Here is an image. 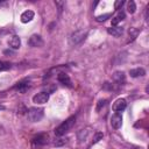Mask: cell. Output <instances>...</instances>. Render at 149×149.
Wrapping results in <instances>:
<instances>
[{
  "instance_id": "cell-1",
  "label": "cell",
  "mask_w": 149,
  "mask_h": 149,
  "mask_svg": "<svg viewBox=\"0 0 149 149\" xmlns=\"http://www.w3.org/2000/svg\"><path fill=\"white\" fill-rule=\"evenodd\" d=\"M74 123H76V116H74V115L68 118V119H66L65 121H63L58 127L55 128V134H56V136H62V135H64L65 133H68V132L72 128V126H73Z\"/></svg>"
},
{
  "instance_id": "cell-2",
  "label": "cell",
  "mask_w": 149,
  "mask_h": 149,
  "mask_svg": "<svg viewBox=\"0 0 149 149\" xmlns=\"http://www.w3.org/2000/svg\"><path fill=\"white\" fill-rule=\"evenodd\" d=\"M27 115L31 122H37L43 118V109L42 108H35V107L29 108L27 112Z\"/></svg>"
},
{
  "instance_id": "cell-3",
  "label": "cell",
  "mask_w": 149,
  "mask_h": 149,
  "mask_svg": "<svg viewBox=\"0 0 149 149\" xmlns=\"http://www.w3.org/2000/svg\"><path fill=\"white\" fill-rule=\"evenodd\" d=\"M86 35H87L86 31H84V30H77V31H74V33L71 34V36H70V43L72 45H76V44L80 43L81 41H84V38L86 37Z\"/></svg>"
},
{
  "instance_id": "cell-4",
  "label": "cell",
  "mask_w": 149,
  "mask_h": 149,
  "mask_svg": "<svg viewBox=\"0 0 149 149\" xmlns=\"http://www.w3.org/2000/svg\"><path fill=\"white\" fill-rule=\"evenodd\" d=\"M48 134H38L37 136L33 137L31 140V147L33 148H38L44 146L45 143H48Z\"/></svg>"
},
{
  "instance_id": "cell-5",
  "label": "cell",
  "mask_w": 149,
  "mask_h": 149,
  "mask_svg": "<svg viewBox=\"0 0 149 149\" xmlns=\"http://www.w3.org/2000/svg\"><path fill=\"white\" fill-rule=\"evenodd\" d=\"M28 44H29L30 47L38 48V47H42V45H43V40H42V37H41L40 35L34 34V35H31V36L29 37V40H28Z\"/></svg>"
},
{
  "instance_id": "cell-6",
  "label": "cell",
  "mask_w": 149,
  "mask_h": 149,
  "mask_svg": "<svg viewBox=\"0 0 149 149\" xmlns=\"http://www.w3.org/2000/svg\"><path fill=\"white\" fill-rule=\"evenodd\" d=\"M48 100H49V93L48 92H41V93H37L33 97V101L35 104H38V105L45 104Z\"/></svg>"
},
{
  "instance_id": "cell-7",
  "label": "cell",
  "mask_w": 149,
  "mask_h": 149,
  "mask_svg": "<svg viewBox=\"0 0 149 149\" xmlns=\"http://www.w3.org/2000/svg\"><path fill=\"white\" fill-rule=\"evenodd\" d=\"M122 125V115L121 113H114L111 118V126L114 129H119Z\"/></svg>"
},
{
  "instance_id": "cell-8",
  "label": "cell",
  "mask_w": 149,
  "mask_h": 149,
  "mask_svg": "<svg viewBox=\"0 0 149 149\" xmlns=\"http://www.w3.org/2000/svg\"><path fill=\"white\" fill-rule=\"evenodd\" d=\"M112 79L116 85H123L126 81V76L122 71H115L112 74Z\"/></svg>"
},
{
  "instance_id": "cell-9",
  "label": "cell",
  "mask_w": 149,
  "mask_h": 149,
  "mask_svg": "<svg viewBox=\"0 0 149 149\" xmlns=\"http://www.w3.org/2000/svg\"><path fill=\"white\" fill-rule=\"evenodd\" d=\"M126 107H127V102H126V100H125V99H118V100H115V102H114V104H113V106H112L113 111H114V112H116V113L122 112Z\"/></svg>"
},
{
  "instance_id": "cell-10",
  "label": "cell",
  "mask_w": 149,
  "mask_h": 149,
  "mask_svg": "<svg viewBox=\"0 0 149 149\" xmlns=\"http://www.w3.org/2000/svg\"><path fill=\"white\" fill-rule=\"evenodd\" d=\"M57 80H58L61 84L66 85V86H69V87L72 86V84H71V79H70V77H69L65 72H59V73L57 74Z\"/></svg>"
},
{
  "instance_id": "cell-11",
  "label": "cell",
  "mask_w": 149,
  "mask_h": 149,
  "mask_svg": "<svg viewBox=\"0 0 149 149\" xmlns=\"http://www.w3.org/2000/svg\"><path fill=\"white\" fill-rule=\"evenodd\" d=\"M30 87V83H29V80H22V81H20V83H17V85L15 86V88L19 91V92H21V93H24L28 88Z\"/></svg>"
},
{
  "instance_id": "cell-12",
  "label": "cell",
  "mask_w": 149,
  "mask_h": 149,
  "mask_svg": "<svg viewBox=\"0 0 149 149\" xmlns=\"http://www.w3.org/2000/svg\"><path fill=\"white\" fill-rule=\"evenodd\" d=\"M107 33L109 35L114 36V37H119L123 34V28H121V27H111V28L107 29Z\"/></svg>"
},
{
  "instance_id": "cell-13",
  "label": "cell",
  "mask_w": 149,
  "mask_h": 149,
  "mask_svg": "<svg viewBox=\"0 0 149 149\" xmlns=\"http://www.w3.org/2000/svg\"><path fill=\"white\" fill-rule=\"evenodd\" d=\"M33 19H34V12L33 10H26L21 14V22H23V23L30 22Z\"/></svg>"
},
{
  "instance_id": "cell-14",
  "label": "cell",
  "mask_w": 149,
  "mask_h": 149,
  "mask_svg": "<svg viewBox=\"0 0 149 149\" xmlns=\"http://www.w3.org/2000/svg\"><path fill=\"white\" fill-rule=\"evenodd\" d=\"M9 45H10L12 49H19L21 47V40H20V37L17 35L12 36L10 40H9Z\"/></svg>"
},
{
  "instance_id": "cell-15",
  "label": "cell",
  "mask_w": 149,
  "mask_h": 149,
  "mask_svg": "<svg viewBox=\"0 0 149 149\" xmlns=\"http://www.w3.org/2000/svg\"><path fill=\"white\" fill-rule=\"evenodd\" d=\"M129 74L130 77L133 78H136V77H142L146 74V70L142 69V68H136V69H132L129 70Z\"/></svg>"
},
{
  "instance_id": "cell-16",
  "label": "cell",
  "mask_w": 149,
  "mask_h": 149,
  "mask_svg": "<svg viewBox=\"0 0 149 149\" xmlns=\"http://www.w3.org/2000/svg\"><path fill=\"white\" fill-rule=\"evenodd\" d=\"M125 16H126V15H125L123 12H119V13L112 19V26H113V27H116V24H118L120 21H122V20L125 19Z\"/></svg>"
},
{
  "instance_id": "cell-17",
  "label": "cell",
  "mask_w": 149,
  "mask_h": 149,
  "mask_svg": "<svg viewBox=\"0 0 149 149\" xmlns=\"http://www.w3.org/2000/svg\"><path fill=\"white\" fill-rule=\"evenodd\" d=\"M139 34H140V30L137 28H130L129 29V40H128V43L129 42H133L137 37Z\"/></svg>"
},
{
  "instance_id": "cell-18",
  "label": "cell",
  "mask_w": 149,
  "mask_h": 149,
  "mask_svg": "<svg viewBox=\"0 0 149 149\" xmlns=\"http://www.w3.org/2000/svg\"><path fill=\"white\" fill-rule=\"evenodd\" d=\"M127 10H128L130 14L135 13V10H136V5H135V2H134L133 0H130V1L127 2Z\"/></svg>"
},
{
  "instance_id": "cell-19",
  "label": "cell",
  "mask_w": 149,
  "mask_h": 149,
  "mask_svg": "<svg viewBox=\"0 0 149 149\" xmlns=\"http://www.w3.org/2000/svg\"><path fill=\"white\" fill-rule=\"evenodd\" d=\"M102 136H104V134L101 133V132H97L95 134H94V136H93V140H92V143L94 144V143H97V142H99L101 139H102Z\"/></svg>"
},
{
  "instance_id": "cell-20",
  "label": "cell",
  "mask_w": 149,
  "mask_h": 149,
  "mask_svg": "<svg viewBox=\"0 0 149 149\" xmlns=\"http://www.w3.org/2000/svg\"><path fill=\"white\" fill-rule=\"evenodd\" d=\"M108 17H111V14H104V15H99L95 17V20L98 22H102V21H106Z\"/></svg>"
},
{
  "instance_id": "cell-21",
  "label": "cell",
  "mask_w": 149,
  "mask_h": 149,
  "mask_svg": "<svg viewBox=\"0 0 149 149\" xmlns=\"http://www.w3.org/2000/svg\"><path fill=\"white\" fill-rule=\"evenodd\" d=\"M66 139H58V140H56L55 141V146L56 147H59V146H63V144H65L66 143Z\"/></svg>"
},
{
  "instance_id": "cell-22",
  "label": "cell",
  "mask_w": 149,
  "mask_h": 149,
  "mask_svg": "<svg viewBox=\"0 0 149 149\" xmlns=\"http://www.w3.org/2000/svg\"><path fill=\"white\" fill-rule=\"evenodd\" d=\"M10 68V64L9 63H3V62H0V71L2 70H7Z\"/></svg>"
},
{
  "instance_id": "cell-23",
  "label": "cell",
  "mask_w": 149,
  "mask_h": 149,
  "mask_svg": "<svg viewBox=\"0 0 149 149\" xmlns=\"http://www.w3.org/2000/svg\"><path fill=\"white\" fill-rule=\"evenodd\" d=\"M105 105H106V100H105V99L99 100V101H98V105H97V111H100V108H101L102 106H105Z\"/></svg>"
},
{
  "instance_id": "cell-24",
  "label": "cell",
  "mask_w": 149,
  "mask_h": 149,
  "mask_svg": "<svg viewBox=\"0 0 149 149\" xmlns=\"http://www.w3.org/2000/svg\"><path fill=\"white\" fill-rule=\"evenodd\" d=\"M123 3H125L123 0H119V1H116V2L114 3V8H115V9H119V7H122Z\"/></svg>"
},
{
  "instance_id": "cell-25",
  "label": "cell",
  "mask_w": 149,
  "mask_h": 149,
  "mask_svg": "<svg viewBox=\"0 0 149 149\" xmlns=\"http://www.w3.org/2000/svg\"><path fill=\"white\" fill-rule=\"evenodd\" d=\"M56 5L58 6V10L61 12V10L63 9V5H64V2H62V1H56Z\"/></svg>"
}]
</instances>
